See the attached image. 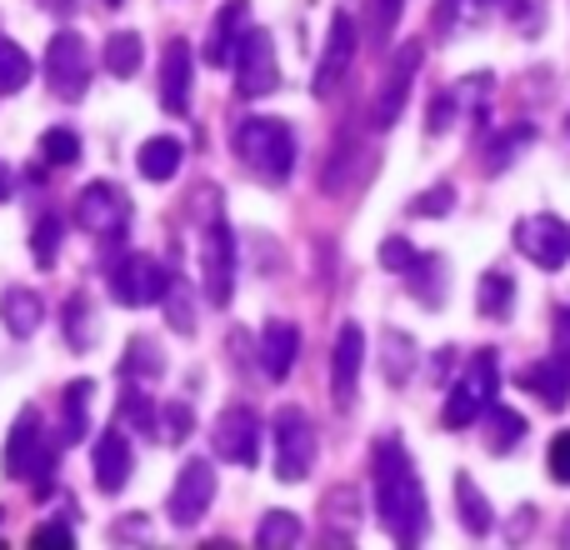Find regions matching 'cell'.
Segmentation results:
<instances>
[{"label":"cell","instance_id":"cell-30","mask_svg":"<svg viewBox=\"0 0 570 550\" xmlns=\"http://www.w3.org/2000/svg\"><path fill=\"white\" fill-rule=\"evenodd\" d=\"M66 335H70V351H90L96 345V315H90L86 295H70L66 301Z\"/></svg>","mask_w":570,"mask_h":550},{"label":"cell","instance_id":"cell-34","mask_svg":"<svg viewBox=\"0 0 570 550\" xmlns=\"http://www.w3.org/2000/svg\"><path fill=\"white\" fill-rule=\"evenodd\" d=\"M60 230H66V226H60L56 216H40L36 230H30V256H36L40 271L56 266V256H60Z\"/></svg>","mask_w":570,"mask_h":550},{"label":"cell","instance_id":"cell-6","mask_svg":"<svg viewBox=\"0 0 570 550\" xmlns=\"http://www.w3.org/2000/svg\"><path fill=\"white\" fill-rule=\"evenodd\" d=\"M46 80L60 100H80L90 86V50L80 30H56L46 46Z\"/></svg>","mask_w":570,"mask_h":550},{"label":"cell","instance_id":"cell-33","mask_svg":"<svg viewBox=\"0 0 570 550\" xmlns=\"http://www.w3.org/2000/svg\"><path fill=\"white\" fill-rule=\"evenodd\" d=\"M160 371H166L160 345L146 341V335H136V341H130V351H126V375H140V385H146V381H156Z\"/></svg>","mask_w":570,"mask_h":550},{"label":"cell","instance_id":"cell-29","mask_svg":"<svg viewBox=\"0 0 570 550\" xmlns=\"http://www.w3.org/2000/svg\"><path fill=\"white\" fill-rule=\"evenodd\" d=\"M30 56L16 46V40H0V96H16V90L30 86Z\"/></svg>","mask_w":570,"mask_h":550},{"label":"cell","instance_id":"cell-15","mask_svg":"<svg viewBox=\"0 0 570 550\" xmlns=\"http://www.w3.org/2000/svg\"><path fill=\"white\" fill-rule=\"evenodd\" d=\"M361 365H365V331L355 321H345L341 331H335V351H331V395H335V405H355Z\"/></svg>","mask_w":570,"mask_h":550},{"label":"cell","instance_id":"cell-24","mask_svg":"<svg viewBox=\"0 0 570 550\" xmlns=\"http://www.w3.org/2000/svg\"><path fill=\"white\" fill-rule=\"evenodd\" d=\"M180 156H186V150H180L176 136H156V140H146V146H140L136 166H140V176H146V180H170L180 170Z\"/></svg>","mask_w":570,"mask_h":550},{"label":"cell","instance_id":"cell-50","mask_svg":"<svg viewBox=\"0 0 570 550\" xmlns=\"http://www.w3.org/2000/svg\"><path fill=\"white\" fill-rule=\"evenodd\" d=\"M106 6H126V0H106Z\"/></svg>","mask_w":570,"mask_h":550},{"label":"cell","instance_id":"cell-13","mask_svg":"<svg viewBox=\"0 0 570 550\" xmlns=\"http://www.w3.org/2000/svg\"><path fill=\"white\" fill-rule=\"evenodd\" d=\"M216 455L230 465H256L261 455V415L250 405H230L216 421Z\"/></svg>","mask_w":570,"mask_h":550},{"label":"cell","instance_id":"cell-20","mask_svg":"<svg viewBox=\"0 0 570 550\" xmlns=\"http://www.w3.org/2000/svg\"><path fill=\"white\" fill-rule=\"evenodd\" d=\"M295 355H301V331H295L291 321H271L266 331H261V365H266L271 381H285V375H291Z\"/></svg>","mask_w":570,"mask_h":550},{"label":"cell","instance_id":"cell-4","mask_svg":"<svg viewBox=\"0 0 570 550\" xmlns=\"http://www.w3.org/2000/svg\"><path fill=\"white\" fill-rule=\"evenodd\" d=\"M230 66H236V96L240 100H261V96H271V90L281 86L276 40H271L261 26H246V36H240Z\"/></svg>","mask_w":570,"mask_h":550},{"label":"cell","instance_id":"cell-9","mask_svg":"<svg viewBox=\"0 0 570 550\" xmlns=\"http://www.w3.org/2000/svg\"><path fill=\"white\" fill-rule=\"evenodd\" d=\"M216 501V465L210 461H186L176 475V491H170V521L186 531V526H200Z\"/></svg>","mask_w":570,"mask_h":550},{"label":"cell","instance_id":"cell-42","mask_svg":"<svg viewBox=\"0 0 570 550\" xmlns=\"http://www.w3.org/2000/svg\"><path fill=\"white\" fill-rule=\"evenodd\" d=\"M546 465H551V481L570 485V431H561L551 441V455H546Z\"/></svg>","mask_w":570,"mask_h":550},{"label":"cell","instance_id":"cell-18","mask_svg":"<svg viewBox=\"0 0 570 550\" xmlns=\"http://www.w3.org/2000/svg\"><path fill=\"white\" fill-rule=\"evenodd\" d=\"M246 26H250V0H226V10L210 20L206 66H230V56H236V46H240V36H246Z\"/></svg>","mask_w":570,"mask_h":550},{"label":"cell","instance_id":"cell-45","mask_svg":"<svg viewBox=\"0 0 570 550\" xmlns=\"http://www.w3.org/2000/svg\"><path fill=\"white\" fill-rule=\"evenodd\" d=\"M455 96H435V106H431V136H441L445 126H451V116H455Z\"/></svg>","mask_w":570,"mask_h":550},{"label":"cell","instance_id":"cell-31","mask_svg":"<svg viewBox=\"0 0 570 550\" xmlns=\"http://www.w3.org/2000/svg\"><path fill=\"white\" fill-rule=\"evenodd\" d=\"M256 546H301V515L266 511L256 526Z\"/></svg>","mask_w":570,"mask_h":550},{"label":"cell","instance_id":"cell-43","mask_svg":"<svg viewBox=\"0 0 570 550\" xmlns=\"http://www.w3.org/2000/svg\"><path fill=\"white\" fill-rule=\"evenodd\" d=\"M190 435V405H166V441H186Z\"/></svg>","mask_w":570,"mask_h":550},{"label":"cell","instance_id":"cell-10","mask_svg":"<svg viewBox=\"0 0 570 550\" xmlns=\"http://www.w3.org/2000/svg\"><path fill=\"white\" fill-rule=\"evenodd\" d=\"M76 220L86 230H96V236H126V226H130V200H126V190L120 186H110V180H96V186H86L80 190V200H76Z\"/></svg>","mask_w":570,"mask_h":550},{"label":"cell","instance_id":"cell-39","mask_svg":"<svg viewBox=\"0 0 570 550\" xmlns=\"http://www.w3.org/2000/svg\"><path fill=\"white\" fill-rule=\"evenodd\" d=\"M415 256H421V251L411 246V240L405 236H391V240H381V266L385 271H395V275H405L415 266Z\"/></svg>","mask_w":570,"mask_h":550},{"label":"cell","instance_id":"cell-28","mask_svg":"<svg viewBox=\"0 0 570 550\" xmlns=\"http://www.w3.org/2000/svg\"><path fill=\"white\" fill-rule=\"evenodd\" d=\"M485 415H491V435H485V445H491L495 455L515 451V445H521V435H525V421H521V415L505 411V405H485Z\"/></svg>","mask_w":570,"mask_h":550},{"label":"cell","instance_id":"cell-48","mask_svg":"<svg viewBox=\"0 0 570 550\" xmlns=\"http://www.w3.org/2000/svg\"><path fill=\"white\" fill-rule=\"evenodd\" d=\"M40 6H46L50 16H70V10H76V0H40Z\"/></svg>","mask_w":570,"mask_h":550},{"label":"cell","instance_id":"cell-7","mask_svg":"<svg viewBox=\"0 0 570 550\" xmlns=\"http://www.w3.org/2000/svg\"><path fill=\"white\" fill-rule=\"evenodd\" d=\"M421 40H405L401 50H395V60H391V70H385V80H381V90H375V100H371V126L375 130H391L395 120H401V110L411 106V80H415V66H421Z\"/></svg>","mask_w":570,"mask_h":550},{"label":"cell","instance_id":"cell-26","mask_svg":"<svg viewBox=\"0 0 570 550\" xmlns=\"http://www.w3.org/2000/svg\"><path fill=\"white\" fill-rule=\"evenodd\" d=\"M140 56H146V46H140L136 30H116V36L106 40V70L116 80H130L140 70Z\"/></svg>","mask_w":570,"mask_h":550},{"label":"cell","instance_id":"cell-27","mask_svg":"<svg viewBox=\"0 0 570 550\" xmlns=\"http://www.w3.org/2000/svg\"><path fill=\"white\" fill-rule=\"evenodd\" d=\"M90 391H96V381H70V391H66V415H60V445H76L80 435H86V425H90V415H86V405H90Z\"/></svg>","mask_w":570,"mask_h":550},{"label":"cell","instance_id":"cell-3","mask_svg":"<svg viewBox=\"0 0 570 550\" xmlns=\"http://www.w3.org/2000/svg\"><path fill=\"white\" fill-rule=\"evenodd\" d=\"M271 431H276V481L295 485L311 475L315 465V425L311 415L301 411V405H281L276 421H271Z\"/></svg>","mask_w":570,"mask_h":550},{"label":"cell","instance_id":"cell-19","mask_svg":"<svg viewBox=\"0 0 570 550\" xmlns=\"http://www.w3.org/2000/svg\"><path fill=\"white\" fill-rule=\"evenodd\" d=\"M96 485L106 495H120L126 491V481H130V441L120 431H100V441H96Z\"/></svg>","mask_w":570,"mask_h":550},{"label":"cell","instance_id":"cell-37","mask_svg":"<svg viewBox=\"0 0 570 550\" xmlns=\"http://www.w3.org/2000/svg\"><path fill=\"white\" fill-rule=\"evenodd\" d=\"M351 505H355L351 485H341V491L325 495V526H331V531L341 526V541H351V536H355V511H351Z\"/></svg>","mask_w":570,"mask_h":550},{"label":"cell","instance_id":"cell-32","mask_svg":"<svg viewBox=\"0 0 570 550\" xmlns=\"http://www.w3.org/2000/svg\"><path fill=\"white\" fill-rule=\"evenodd\" d=\"M415 295H421L431 311H441V301H445V266H441V256H415Z\"/></svg>","mask_w":570,"mask_h":550},{"label":"cell","instance_id":"cell-17","mask_svg":"<svg viewBox=\"0 0 570 550\" xmlns=\"http://www.w3.org/2000/svg\"><path fill=\"white\" fill-rule=\"evenodd\" d=\"M190 76H196V66H190V46L186 40H166V56H160V106H166L170 116L186 110Z\"/></svg>","mask_w":570,"mask_h":550},{"label":"cell","instance_id":"cell-8","mask_svg":"<svg viewBox=\"0 0 570 550\" xmlns=\"http://www.w3.org/2000/svg\"><path fill=\"white\" fill-rule=\"evenodd\" d=\"M6 475H10V481H36V485L50 475V451L40 445V415H36V405H26V411L16 415V425H10Z\"/></svg>","mask_w":570,"mask_h":550},{"label":"cell","instance_id":"cell-2","mask_svg":"<svg viewBox=\"0 0 570 550\" xmlns=\"http://www.w3.org/2000/svg\"><path fill=\"white\" fill-rule=\"evenodd\" d=\"M236 150L261 180H271V186H281L295 166V136L276 116H250L246 126L236 130Z\"/></svg>","mask_w":570,"mask_h":550},{"label":"cell","instance_id":"cell-36","mask_svg":"<svg viewBox=\"0 0 570 550\" xmlns=\"http://www.w3.org/2000/svg\"><path fill=\"white\" fill-rule=\"evenodd\" d=\"M160 301H166V321H170V331H180V335L196 331V311H190V285H186V281H180V285L170 281Z\"/></svg>","mask_w":570,"mask_h":550},{"label":"cell","instance_id":"cell-11","mask_svg":"<svg viewBox=\"0 0 570 550\" xmlns=\"http://www.w3.org/2000/svg\"><path fill=\"white\" fill-rule=\"evenodd\" d=\"M515 251L525 261H535L541 271H561L570 261V226L556 216H531L515 226Z\"/></svg>","mask_w":570,"mask_h":550},{"label":"cell","instance_id":"cell-21","mask_svg":"<svg viewBox=\"0 0 570 550\" xmlns=\"http://www.w3.org/2000/svg\"><path fill=\"white\" fill-rule=\"evenodd\" d=\"M521 381H525V391L546 405V411H566L570 405V365L556 361V355L551 361H541V365H531Z\"/></svg>","mask_w":570,"mask_h":550},{"label":"cell","instance_id":"cell-47","mask_svg":"<svg viewBox=\"0 0 570 550\" xmlns=\"http://www.w3.org/2000/svg\"><path fill=\"white\" fill-rule=\"evenodd\" d=\"M485 90H491V76H475L471 86H461V96H485ZM471 116H475V120L485 116V100H475V106H471Z\"/></svg>","mask_w":570,"mask_h":550},{"label":"cell","instance_id":"cell-1","mask_svg":"<svg viewBox=\"0 0 570 550\" xmlns=\"http://www.w3.org/2000/svg\"><path fill=\"white\" fill-rule=\"evenodd\" d=\"M371 491H375V515L391 531V541L421 546L425 526H431V515H425V485L395 435H385L371 451Z\"/></svg>","mask_w":570,"mask_h":550},{"label":"cell","instance_id":"cell-46","mask_svg":"<svg viewBox=\"0 0 570 550\" xmlns=\"http://www.w3.org/2000/svg\"><path fill=\"white\" fill-rule=\"evenodd\" d=\"M30 546H70V531H66V526H36Z\"/></svg>","mask_w":570,"mask_h":550},{"label":"cell","instance_id":"cell-5","mask_svg":"<svg viewBox=\"0 0 570 550\" xmlns=\"http://www.w3.org/2000/svg\"><path fill=\"white\" fill-rule=\"evenodd\" d=\"M491 395H495V355L491 351H475L471 355V371H465L461 381H451V395H445V411H441L445 431H465L475 415H485Z\"/></svg>","mask_w":570,"mask_h":550},{"label":"cell","instance_id":"cell-14","mask_svg":"<svg viewBox=\"0 0 570 550\" xmlns=\"http://www.w3.org/2000/svg\"><path fill=\"white\" fill-rule=\"evenodd\" d=\"M236 295V236L226 220H210L206 230V301L210 305H230Z\"/></svg>","mask_w":570,"mask_h":550},{"label":"cell","instance_id":"cell-49","mask_svg":"<svg viewBox=\"0 0 570 550\" xmlns=\"http://www.w3.org/2000/svg\"><path fill=\"white\" fill-rule=\"evenodd\" d=\"M0 200H10V166L0 160Z\"/></svg>","mask_w":570,"mask_h":550},{"label":"cell","instance_id":"cell-23","mask_svg":"<svg viewBox=\"0 0 570 550\" xmlns=\"http://www.w3.org/2000/svg\"><path fill=\"white\" fill-rule=\"evenodd\" d=\"M455 515H461V526L471 536H491V526H495L491 501L481 495V485H475L471 475H455Z\"/></svg>","mask_w":570,"mask_h":550},{"label":"cell","instance_id":"cell-35","mask_svg":"<svg viewBox=\"0 0 570 550\" xmlns=\"http://www.w3.org/2000/svg\"><path fill=\"white\" fill-rule=\"evenodd\" d=\"M40 156H46L50 166H76L80 160V136L76 130H66V126L46 130V136H40Z\"/></svg>","mask_w":570,"mask_h":550},{"label":"cell","instance_id":"cell-44","mask_svg":"<svg viewBox=\"0 0 570 550\" xmlns=\"http://www.w3.org/2000/svg\"><path fill=\"white\" fill-rule=\"evenodd\" d=\"M556 361L570 365V305L556 311Z\"/></svg>","mask_w":570,"mask_h":550},{"label":"cell","instance_id":"cell-40","mask_svg":"<svg viewBox=\"0 0 570 550\" xmlns=\"http://www.w3.org/2000/svg\"><path fill=\"white\" fill-rule=\"evenodd\" d=\"M401 10H405V0H375V46H385V40L395 36Z\"/></svg>","mask_w":570,"mask_h":550},{"label":"cell","instance_id":"cell-38","mask_svg":"<svg viewBox=\"0 0 570 550\" xmlns=\"http://www.w3.org/2000/svg\"><path fill=\"white\" fill-rule=\"evenodd\" d=\"M385 341H391L385 345V351H391V371L385 375H391V385H405V375H411V365H415V345L405 341L401 331H385Z\"/></svg>","mask_w":570,"mask_h":550},{"label":"cell","instance_id":"cell-16","mask_svg":"<svg viewBox=\"0 0 570 550\" xmlns=\"http://www.w3.org/2000/svg\"><path fill=\"white\" fill-rule=\"evenodd\" d=\"M351 60H355V20L335 16L331 40H325V50H321V66H315V96H335L341 76L351 70Z\"/></svg>","mask_w":570,"mask_h":550},{"label":"cell","instance_id":"cell-12","mask_svg":"<svg viewBox=\"0 0 570 550\" xmlns=\"http://www.w3.org/2000/svg\"><path fill=\"white\" fill-rule=\"evenodd\" d=\"M166 285H170L166 266L150 256H126L110 271V295H116L120 305H156L160 295H166Z\"/></svg>","mask_w":570,"mask_h":550},{"label":"cell","instance_id":"cell-22","mask_svg":"<svg viewBox=\"0 0 570 550\" xmlns=\"http://www.w3.org/2000/svg\"><path fill=\"white\" fill-rule=\"evenodd\" d=\"M40 315H46V311H40V295L36 291H20V285H10V291L0 295V321H6V331L20 335V341L40 331Z\"/></svg>","mask_w":570,"mask_h":550},{"label":"cell","instance_id":"cell-41","mask_svg":"<svg viewBox=\"0 0 570 550\" xmlns=\"http://www.w3.org/2000/svg\"><path fill=\"white\" fill-rule=\"evenodd\" d=\"M451 206H455V190H451V186H435L431 196H415V200H411L415 216H445Z\"/></svg>","mask_w":570,"mask_h":550},{"label":"cell","instance_id":"cell-25","mask_svg":"<svg viewBox=\"0 0 570 550\" xmlns=\"http://www.w3.org/2000/svg\"><path fill=\"white\" fill-rule=\"evenodd\" d=\"M515 301V281L505 271H485L481 275V291H475V305H481L485 321H505Z\"/></svg>","mask_w":570,"mask_h":550}]
</instances>
